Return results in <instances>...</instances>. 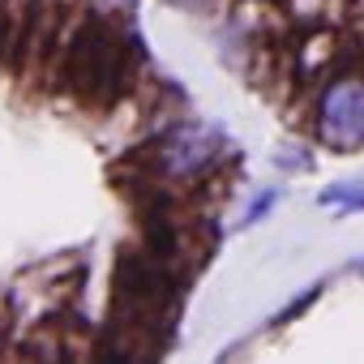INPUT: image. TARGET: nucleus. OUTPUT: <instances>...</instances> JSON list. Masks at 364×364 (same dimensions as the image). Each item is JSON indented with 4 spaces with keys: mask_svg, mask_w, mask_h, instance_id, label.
I'll return each instance as SVG.
<instances>
[{
    "mask_svg": "<svg viewBox=\"0 0 364 364\" xmlns=\"http://www.w3.org/2000/svg\"><path fill=\"white\" fill-rule=\"evenodd\" d=\"M133 77V43L107 18H86L65 48L60 82L86 107H112Z\"/></svg>",
    "mask_w": 364,
    "mask_h": 364,
    "instance_id": "1",
    "label": "nucleus"
},
{
    "mask_svg": "<svg viewBox=\"0 0 364 364\" xmlns=\"http://www.w3.org/2000/svg\"><path fill=\"white\" fill-rule=\"evenodd\" d=\"M9 31H14V26H9V9L0 5V52H5V43H9Z\"/></svg>",
    "mask_w": 364,
    "mask_h": 364,
    "instance_id": "5",
    "label": "nucleus"
},
{
    "mask_svg": "<svg viewBox=\"0 0 364 364\" xmlns=\"http://www.w3.org/2000/svg\"><path fill=\"white\" fill-rule=\"evenodd\" d=\"M321 137L334 150L364 146V82H334L321 99Z\"/></svg>",
    "mask_w": 364,
    "mask_h": 364,
    "instance_id": "2",
    "label": "nucleus"
},
{
    "mask_svg": "<svg viewBox=\"0 0 364 364\" xmlns=\"http://www.w3.org/2000/svg\"><path fill=\"white\" fill-rule=\"evenodd\" d=\"M321 206L334 210H364V185H334L321 193Z\"/></svg>",
    "mask_w": 364,
    "mask_h": 364,
    "instance_id": "4",
    "label": "nucleus"
},
{
    "mask_svg": "<svg viewBox=\"0 0 364 364\" xmlns=\"http://www.w3.org/2000/svg\"><path fill=\"white\" fill-rule=\"evenodd\" d=\"M223 150V133L210 124H180L163 137L159 146V167L167 176H198L215 163V154Z\"/></svg>",
    "mask_w": 364,
    "mask_h": 364,
    "instance_id": "3",
    "label": "nucleus"
},
{
    "mask_svg": "<svg viewBox=\"0 0 364 364\" xmlns=\"http://www.w3.org/2000/svg\"><path fill=\"white\" fill-rule=\"evenodd\" d=\"M355 270H364V262H355Z\"/></svg>",
    "mask_w": 364,
    "mask_h": 364,
    "instance_id": "6",
    "label": "nucleus"
}]
</instances>
